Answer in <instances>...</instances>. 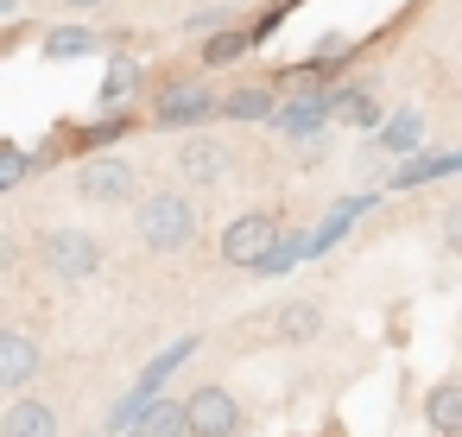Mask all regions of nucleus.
I'll use <instances>...</instances> for the list:
<instances>
[{
  "label": "nucleus",
  "instance_id": "f257e3e1",
  "mask_svg": "<svg viewBox=\"0 0 462 437\" xmlns=\"http://www.w3.org/2000/svg\"><path fill=\"white\" fill-rule=\"evenodd\" d=\"M197 228H203V216H197V203H190L184 191H152V197H140V209H134V235H140V247H152V254L190 247Z\"/></svg>",
  "mask_w": 462,
  "mask_h": 437
},
{
  "label": "nucleus",
  "instance_id": "f03ea898",
  "mask_svg": "<svg viewBox=\"0 0 462 437\" xmlns=\"http://www.w3.org/2000/svg\"><path fill=\"white\" fill-rule=\"evenodd\" d=\"M279 241H285V222H279L273 209H247V216H235V222L222 228V260L241 266V273H260V266L279 254Z\"/></svg>",
  "mask_w": 462,
  "mask_h": 437
},
{
  "label": "nucleus",
  "instance_id": "7ed1b4c3",
  "mask_svg": "<svg viewBox=\"0 0 462 437\" xmlns=\"http://www.w3.org/2000/svg\"><path fill=\"white\" fill-rule=\"evenodd\" d=\"M216 115H222V96L209 83H165L152 96V127H165V134H197Z\"/></svg>",
  "mask_w": 462,
  "mask_h": 437
},
{
  "label": "nucleus",
  "instance_id": "20e7f679",
  "mask_svg": "<svg viewBox=\"0 0 462 437\" xmlns=\"http://www.w3.org/2000/svg\"><path fill=\"white\" fill-rule=\"evenodd\" d=\"M39 260H45L58 279L83 285V279L102 273V241H96L89 228H45V235H39Z\"/></svg>",
  "mask_w": 462,
  "mask_h": 437
},
{
  "label": "nucleus",
  "instance_id": "39448f33",
  "mask_svg": "<svg viewBox=\"0 0 462 437\" xmlns=\"http://www.w3.org/2000/svg\"><path fill=\"white\" fill-rule=\"evenodd\" d=\"M77 191H83V203L121 209V203H134V197H140V172H134L127 159H115V153H96V159H83V165H77Z\"/></svg>",
  "mask_w": 462,
  "mask_h": 437
},
{
  "label": "nucleus",
  "instance_id": "423d86ee",
  "mask_svg": "<svg viewBox=\"0 0 462 437\" xmlns=\"http://www.w3.org/2000/svg\"><path fill=\"white\" fill-rule=\"evenodd\" d=\"M228 165H235V159H228V146H222L216 134L197 127V134L178 140V178H184L190 191H216V184L228 178Z\"/></svg>",
  "mask_w": 462,
  "mask_h": 437
},
{
  "label": "nucleus",
  "instance_id": "0eeeda50",
  "mask_svg": "<svg viewBox=\"0 0 462 437\" xmlns=\"http://www.w3.org/2000/svg\"><path fill=\"white\" fill-rule=\"evenodd\" d=\"M184 412H190V437H241V399L228 393V386H197L190 399H184Z\"/></svg>",
  "mask_w": 462,
  "mask_h": 437
},
{
  "label": "nucleus",
  "instance_id": "6e6552de",
  "mask_svg": "<svg viewBox=\"0 0 462 437\" xmlns=\"http://www.w3.org/2000/svg\"><path fill=\"white\" fill-rule=\"evenodd\" d=\"M39 367H45V355H39V342L26 330H0V386L26 393L39 380Z\"/></svg>",
  "mask_w": 462,
  "mask_h": 437
},
{
  "label": "nucleus",
  "instance_id": "1a4fd4ad",
  "mask_svg": "<svg viewBox=\"0 0 462 437\" xmlns=\"http://www.w3.org/2000/svg\"><path fill=\"white\" fill-rule=\"evenodd\" d=\"M64 424H58V405L51 399H32V393H20V399H7V412H0V437H58Z\"/></svg>",
  "mask_w": 462,
  "mask_h": 437
},
{
  "label": "nucleus",
  "instance_id": "9d476101",
  "mask_svg": "<svg viewBox=\"0 0 462 437\" xmlns=\"http://www.w3.org/2000/svg\"><path fill=\"white\" fill-rule=\"evenodd\" d=\"M273 336H279V342H317V336H323V304H317V298L279 304V311H273Z\"/></svg>",
  "mask_w": 462,
  "mask_h": 437
},
{
  "label": "nucleus",
  "instance_id": "9b49d317",
  "mask_svg": "<svg viewBox=\"0 0 462 437\" xmlns=\"http://www.w3.org/2000/svg\"><path fill=\"white\" fill-rule=\"evenodd\" d=\"M424 424H430L437 437H462V386H456V380H437V386L424 393Z\"/></svg>",
  "mask_w": 462,
  "mask_h": 437
},
{
  "label": "nucleus",
  "instance_id": "f8f14e48",
  "mask_svg": "<svg viewBox=\"0 0 462 437\" xmlns=\"http://www.w3.org/2000/svg\"><path fill=\"white\" fill-rule=\"evenodd\" d=\"M329 108H336L329 96H304V102L279 108V121H273V127H279V134H291V140H317V134H323V121H329Z\"/></svg>",
  "mask_w": 462,
  "mask_h": 437
},
{
  "label": "nucleus",
  "instance_id": "ddd939ff",
  "mask_svg": "<svg viewBox=\"0 0 462 437\" xmlns=\"http://www.w3.org/2000/svg\"><path fill=\"white\" fill-rule=\"evenodd\" d=\"M134 437H190V412H184V399H152V405L140 412Z\"/></svg>",
  "mask_w": 462,
  "mask_h": 437
},
{
  "label": "nucleus",
  "instance_id": "4468645a",
  "mask_svg": "<svg viewBox=\"0 0 462 437\" xmlns=\"http://www.w3.org/2000/svg\"><path fill=\"white\" fill-rule=\"evenodd\" d=\"M222 121H279V102L273 89H235L222 96Z\"/></svg>",
  "mask_w": 462,
  "mask_h": 437
},
{
  "label": "nucleus",
  "instance_id": "2eb2a0df",
  "mask_svg": "<svg viewBox=\"0 0 462 437\" xmlns=\"http://www.w3.org/2000/svg\"><path fill=\"white\" fill-rule=\"evenodd\" d=\"M190 355H197V336H178V342H171L165 355H152V361H146V374H140V393H146V399H159L165 374H171V367H184Z\"/></svg>",
  "mask_w": 462,
  "mask_h": 437
},
{
  "label": "nucleus",
  "instance_id": "dca6fc26",
  "mask_svg": "<svg viewBox=\"0 0 462 437\" xmlns=\"http://www.w3.org/2000/svg\"><path fill=\"white\" fill-rule=\"evenodd\" d=\"M89 51H102V39L89 33V26H58V33H45V58H89Z\"/></svg>",
  "mask_w": 462,
  "mask_h": 437
},
{
  "label": "nucleus",
  "instance_id": "f3484780",
  "mask_svg": "<svg viewBox=\"0 0 462 437\" xmlns=\"http://www.w3.org/2000/svg\"><path fill=\"white\" fill-rule=\"evenodd\" d=\"M260 45V33H209V45H203V64L216 70V64H235L241 51H254Z\"/></svg>",
  "mask_w": 462,
  "mask_h": 437
},
{
  "label": "nucleus",
  "instance_id": "a211bd4d",
  "mask_svg": "<svg viewBox=\"0 0 462 437\" xmlns=\"http://www.w3.org/2000/svg\"><path fill=\"white\" fill-rule=\"evenodd\" d=\"M462 159H418V165H405V172H393V191H418V184H430V178H443V172H456Z\"/></svg>",
  "mask_w": 462,
  "mask_h": 437
},
{
  "label": "nucleus",
  "instance_id": "6ab92c4d",
  "mask_svg": "<svg viewBox=\"0 0 462 437\" xmlns=\"http://www.w3.org/2000/svg\"><path fill=\"white\" fill-rule=\"evenodd\" d=\"M336 121H348V127H374V121H380V102H374L367 89H355V96L336 102Z\"/></svg>",
  "mask_w": 462,
  "mask_h": 437
},
{
  "label": "nucleus",
  "instance_id": "aec40b11",
  "mask_svg": "<svg viewBox=\"0 0 462 437\" xmlns=\"http://www.w3.org/2000/svg\"><path fill=\"white\" fill-rule=\"evenodd\" d=\"M418 140H424V121H418V115H393V127L380 134V146H386V153H411Z\"/></svg>",
  "mask_w": 462,
  "mask_h": 437
},
{
  "label": "nucleus",
  "instance_id": "412c9836",
  "mask_svg": "<svg viewBox=\"0 0 462 437\" xmlns=\"http://www.w3.org/2000/svg\"><path fill=\"white\" fill-rule=\"evenodd\" d=\"M228 20H235V7H222V0H216V7H190V14H184V33H203V39H209V33H222Z\"/></svg>",
  "mask_w": 462,
  "mask_h": 437
},
{
  "label": "nucleus",
  "instance_id": "4be33fe9",
  "mask_svg": "<svg viewBox=\"0 0 462 437\" xmlns=\"http://www.w3.org/2000/svg\"><path fill=\"white\" fill-rule=\"evenodd\" d=\"M26 165H32V159H26V153H20V146H7V153H0V191H20V184H26V178H32V172H26Z\"/></svg>",
  "mask_w": 462,
  "mask_h": 437
},
{
  "label": "nucleus",
  "instance_id": "5701e85b",
  "mask_svg": "<svg viewBox=\"0 0 462 437\" xmlns=\"http://www.w3.org/2000/svg\"><path fill=\"white\" fill-rule=\"evenodd\" d=\"M146 405H152V399H146V393L134 386V393H127V399H121V405L108 412V431H127V424H140V412H146Z\"/></svg>",
  "mask_w": 462,
  "mask_h": 437
},
{
  "label": "nucleus",
  "instance_id": "b1692460",
  "mask_svg": "<svg viewBox=\"0 0 462 437\" xmlns=\"http://www.w3.org/2000/svg\"><path fill=\"white\" fill-rule=\"evenodd\" d=\"M134 83H140V64H115V70H108V83H102V102H121Z\"/></svg>",
  "mask_w": 462,
  "mask_h": 437
},
{
  "label": "nucleus",
  "instance_id": "393cba45",
  "mask_svg": "<svg viewBox=\"0 0 462 437\" xmlns=\"http://www.w3.org/2000/svg\"><path fill=\"white\" fill-rule=\"evenodd\" d=\"M443 247L462 260V203H449V209H443Z\"/></svg>",
  "mask_w": 462,
  "mask_h": 437
},
{
  "label": "nucleus",
  "instance_id": "a878e982",
  "mask_svg": "<svg viewBox=\"0 0 462 437\" xmlns=\"http://www.w3.org/2000/svg\"><path fill=\"white\" fill-rule=\"evenodd\" d=\"M121 127H127V121H102V127H83V134H77V140H83V146H102V140H115V134H121Z\"/></svg>",
  "mask_w": 462,
  "mask_h": 437
},
{
  "label": "nucleus",
  "instance_id": "bb28decb",
  "mask_svg": "<svg viewBox=\"0 0 462 437\" xmlns=\"http://www.w3.org/2000/svg\"><path fill=\"white\" fill-rule=\"evenodd\" d=\"M58 7H77V14H89V7H102V0H58Z\"/></svg>",
  "mask_w": 462,
  "mask_h": 437
}]
</instances>
